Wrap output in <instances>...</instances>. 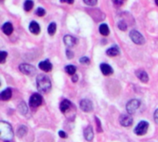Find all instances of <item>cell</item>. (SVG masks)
Returning a JSON list of instances; mask_svg holds the SVG:
<instances>
[{
  "label": "cell",
  "mask_w": 158,
  "mask_h": 142,
  "mask_svg": "<svg viewBox=\"0 0 158 142\" xmlns=\"http://www.w3.org/2000/svg\"><path fill=\"white\" fill-rule=\"evenodd\" d=\"M14 136L11 125L4 121L0 122V138L4 141H10Z\"/></svg>",
  "instance_id": "cell-1"
},
{
  "label": "cell",
  "mask_w": 158,
  "mask_h": 142,
  "mask_svg": "<svg viewBox=\"0 0 158 142\" xmlns=\"http://www.w3.org/2000/svg\"><path fill=\"white\" fill-rule=\"evenodd\" d=\"M36 87L39 92L48 93L51 88V82L45 75H39L36 78Z\"/></svg>",
  "instance_id": "cell-2"
},
{
  "label": "cell",
  "mask_w": 158,
  "mask_h": 142,
  "mask_svg": "<svg viewBox=\"0 0 158 142\" xmlns=\"http://www.w3.org/2000/svg\"><path fill=\"white\" fill-rule=\"evenodd\" d=\"M19 69H20V71L23 74H24L26 75H29V76H32L36 73V69L33 65H30V64H27V63L21 64Z\"/></svg>",
  "instance_id": "cell-3"
},
{
  "label": "cell",
  "mask_w": 158,
  "mask_h": 142,
  "mask_svg": "<svg viewBox=\"0 0 158 142\" xmlns=\"http://www.w3.org/2000/svg\"><path fill=\"white\" fill-rule=\"evenodd\" d=\"M129 36L132 42H134L137 45H143L145 43V39L143 35L136 30H132L129 34Z\"/></svg>",
  "instance_id": "cell-4"
},
{
  "label": "cell",
  "mask_w": 158,
  "mask_h": 142,
  "mask_svg": "<svg viewBox=\"0 0 158 142\" xmlns=\"http://www.w3.org/2000/svg\"><path fill=\"white\" fill-rule=\"evenodd\" d=\"M139 105H140L139 100H138V99H131V100H129L127 102V104L126 106L127 112H128V114H133L139 109Z\"/></svg>",
  "instance_id": "cell-5"
},
{
  "label": "cell",
  "mask_w": 158,
  "mask_h": 142,
  "mask_svg": "<svg viewBox=\"0 0 158 142\" xmlns=\"http://www.w3.org/2000/svg\"><path fill=\"white\" fill-rule=\"evenodd\" d=\"M148 127H149V124L146 122V121H141L138 124V125L135 127V134L138 135V136H143L146 134L147 130H148Z\"/></svg>",
  "instance_id": "cell-6"
},
{
  "label": "cell",
  "mask_w": 158,
  "mask_h": 142,
  "mask_svg": "<svg viewBox=\"0 0 158 142\" xmlns=\"http://www.w3.org/2000/svg\"><path fill=\"white\" fill-rule=\"evenodd\" d=\"M43 102V98L39 94H33L29 99V104L32 108H36L40 106Z\"/></svg>",
  "instance_id": "cell-7"
},
{
  "label": "cell",
  "mask_w": 158,
  "mask_h": 142,
  "mask_svg": "<svg viewBox=\"0 0 158 142\" xmlns=\"http://www.w3.org/2000/svg\"><path fill=\"white\" fill-rule=\"evenodd\" d=\"M80 109L85 112H89L93 110V104L89 99H82L80 101Z\"/></svg>",
  "instance_id": "cell-8"
},
{
  "label": "cell",
  "mask_w": 158,
  "mask_h": 142,
  "mask_svg": "<svg viewBox=\"0 0 158 142\" xmlns=\"http://www.w3.org/2000/svg\"><path fill=\"white\" fill-rule=\"evenodd\" d=\"M119 122H120V124H121L123 126L128 127V126H130V125L133 124V118H132L130 115L123 114V115H121V117H120V119H119Z\"/></svg>",
  "instance_id": "cell-9"
},
{
  "label": "cell",
  "mask_w": 158,
  "mask_h": 142,
  "mask_svg": "<svg viewBox=\"0 0 158 142\" xmlns=\"http://www.w3.org/2000/svg\"><path fill=\"white\" fill-rule=\"evenodd\" d=\"M63 42H64V44L68 47H74L77 44V39L75 37L68 34V35H65L63 37Z\"/></svg>",
  "instance_id": "cell-10"
},
{
  "label": "cell",
  "mask_w": 158,
  "mask_h": 142,
  "mask_svg": "<svg viewBox=\"0 0 158 142\" xmlns=\"http://www.w3.org/2000/svg\"><path fill=\"white\" fill-rule=\"evenodd\" d=\"M101 71H102L103 75H110L114 73L113 68L107 63H102L101 64Z\"/></svg>",
  "instance_id": "cell-11"
},
{
  "label": "cell",
  "mask_w": 158,
  "mask_h": 142,
  "mask_svg": "<svg viewBox=\"0 0 158 142\" xmlns=\"http://www.w3.org/2000/svg\"><path fill=\"white\" fill-rule=\"evenodd\" d=\"M84 136L88 141H91L94 137V133H93V129L92 126L89 125L85 128L84 130Z\"/></svg>",
  "instance_id": "cell-12"
},
{
  "label": "cell",
  "mask_w": 158,
  "mask_h": 142,
  "mask_svg": "<svg viewBox=\"0 0 158 142\" xmlns=\"http://www.w3.org/2000/svg\"><path fill=\"white\" fill-rule=\"evenodd\" d=\"M38 67L43 71V72H50L52 70V65L48 60H43V61L39 62Z\"/></svg>",
  "instance_id": "cell-13"
},
{
  "label": "cell",
  "mask_w": 158,
  "mask_h": 142,
  "mask_svg": "<svg viewBox=\"0 0 158 142\" xmlns=\"http://www.w3.org/2000/svg\"><path fill=\"white\" fill-rule=\"evenodd\" d=\"M72 107V103L70 100H67V99H64L60 102V110L62 113H65L66 112H68L70 110V108Z\"/></svg>",
  "instance_id": "cell-14"
},
{
  "label": "cell",
  "mask_w": 158,
  "mask_h": 142,
  "mask_svg": "<svg viewBox=\"0 0 158 142\" xmlns=\"http://www.w3.org/2000/svg\"><path fill=\"white\" fill-rule=\"evenodd\" d=\"M12 96V91L10 88H7L5 89L4 91L1 92V94H0V99H1V100H9Z\"/></svg>",
  "instance_id": "cell-15"
},
{
  "label": "cell",
  "mask_w": 158,
  "mask_h": 142,
  "mask_svg": "<svg viewBox=\"0 0 158 142\" xmlns=\"http://www.w3.org/2000/svg\"><path fill=\"white\" fill-rule=\"evenodd\" d=\"M29 30L32 34H38L40 33V26L37 22H32L29 25Z\"/></svg>",
  "instance_id": "cell-16"
},
{
  "label": "cell",
  "mask_w": 158,
  "mask_h": 142,
  "mask_svg": "<svg viewBox=\"0 0 158 142\" xmlns=\"http://www.w3.org/2000/svg\"><path fill=\"white\" fill-rule=\"evenodd\" d=\"M137 77L142 82V83H147L149 80V76L145 71H138L137 72Z\"/></svg>",
  "instance_id": "cell-17"
},
{
  "label": "cell",
  "mask_w": 158,
  "mask_h": 142,
  "mask_svg": "<svg viewBox=\"0 0 158 142\" xmlns=\"http://www.w3.org/2000/svg\"><path fill=\"white\" fill-rule=\"evenodd\" d=\"M2 31L5 34L7 35H10L13 32V26L10 22H6L3 26H2Z\"/></svg>",
  "instance_id": "cell-18"
},
{
  "label": "cell",
  "mask_w": 158,
  "mask_h": 142,
  "mask_svg": "<svg viewBox=\"0 0 158 142\" xmlns=\"http://www.w3.org/2000/svg\"><path fill=\"white\" fill-rule=\"evenodd\" d=\"M119 48L116 47V46H114V47H110V48H108L107 49V51H106V54L108 55V56H111V57H114V56H117L118 54H119Z\"/></svg>",
  "instance_id": "cell-19"
},
{
  "label": "cell",
  "mask_w": 158,
  "mask_h": 142,
  "mask_svg": "<svg viewBox=\"0 0 158 142\" xmlns=\"http://www.w3.org/2000/svg\"><path fill=\"white\" fill-rule=\"evenodd\" d=\"M99 30H100L101 34H102V35H104V36H107V35L110 34L109 27H108V25H107V24H105V23L101 24V26H100Z\"/></svg>",
  "instance_id": "cell-20"
},
{
  "label": "cell",
  "mask_w": 158,
  "mask_h": 142,
  "mask_svg": "<svg viewBox=\"0 0 158 142\" xmlns=\"http://www.w3.org/2000/svg\"><path fill=\"white\" fill-rule=\"evenodd\" d=\"M26 133H27V128H26V126H24V125H21V126L19 127V129L17 130V132H16V134H17V136H18L19 137L24 136L26 135Z\"/></svg>",
  "instance_id": "cell-21"
},
{
  "label": "cell",
  "mask_w": 158,
  "mask_h": 142,
  "mask_svg": "<svg viewBox=\"0 0 158 142\" xmlns=\"http://www.w3.org/2000/svg\"><path fill=\"white\" fill-rule=\"evenodd\" d=\"M65 72L68 75H75V72H76V67L73 66V65H67L65 67Z\"/></svg>",
  "instance_id": "cell-22"
},
{
  "label": "cell",
  "mask_w": 158,
  "mask_h": 142,
  "mask_svg": "<svg viewBox=\"0 0 158 142\" xmlns=\"http://www.w3.org/2000/svg\"><path fill=\"white\" fill-rule=\"evenodd\" d=\"M34 7V2L32 0H26L24 2V5H23V8H24V10L25 11H30Z\"/></svg>",
  "instance_id": "cell-23"
},
{
  "label": "cell",
  "mask_w": 158,
  "mask_h": 142,
  "mask_svg": "<svg viewBox=\"0 0 158 142\" xmlns=\"http://www.w3.org/2000/svg\"><path fill=\"white\" fill-rule=\"evenodd\" d=\"M56 29H57V25L55 22H51L49 25H48V32L50 35H53L55 33H56Z\"/></svg>",
  "instance_id": "cell-24"
},
{
  "label": "cell",
  "mask_w": 158,
  "mask_h": 142,
  "mask_svg": "<svg viewBox=\"0 0 158 142\" xmlns=\"http://www.w3.org/2000/svg\"><path fill=\"white\" fill-rule=\"evenodd\" d=\"M18 110H19V112H20L21 114H26V112H27V107H26V105H25V103L23 101L20 103V105L18 107Z\"/></svg>",
  "instance_id": "cell-25"
},
{
  "label": "cell",
  "mask_w": 158,
  "mask_h": 142,
  "mask_svg": "<svg viewBox=\"0 0 158 142\" xmlns=\"http://www.w3.org/2000/svg\"><path fill=\"white\" fill-rule=\"evenodd\" d=\"M117 26H118V28H119L120 30H122V31H126V30L127 29V23H126L124 21H120V22L117 23Z\"/></svg>",
  "instance_id": "cell-26"
},
{
  "label": "cell",
  "mask_w": 158,
  "mask_h": 142,
  "mask_svg": "<svg viewBox=\"0 0 158 142\" xmlns=\"http://www.w3.org/2000/svg\"><path fill=\"white\" fill-rule=\"evenodd\" d=\"M84 3L88 6H90V7H94L97 5L98 3V0H84Z\"/></svg>",
  "instance_id": "cell-27"
},
{
  "label": "cell",
  "mask_w": 158,
  "mask_h": 142,
  "mask_svg": "<svg viewBox=\"0 0 158 142\" xmlns=\"http://www.w3.org/2000/svg\"><path fill=\"white\" fill-rule=\"evenodd\" d=\"M35 14L39 17H43L45 14H46V10L42 8H38L36 10H35Z\"/></svg>",
  "instance_id": "cell-28"
},
{
  "label": "cell",
  "mask_w": 158,
  "mask_h": 142,
  "mask_svg": "<svg viewBox=\"0 0 158 142\" xmlns=\"http://www.w3.org/2000/svg\"><path fill=\"white\" fill-rule=\"evenodd\" d=\"M7 57H8V53L5 52V51H1V59H0V62L4 63L6 59H7Z\"/></svg>",
  "instance_id": "cell-29"
},
{
  "label": "cell",
  "mask_w": 158,
  "mask_h": 142,
  "mask_svg": "<svg viewBox=\"0 0 158 142\" xmlns=\"http://www.w3.org/2000/svg\"><path fill=\"white\" fill-rule=\"evenodd\" d=\"M79 62H81L83 64H89L90 62V60L88 57H82L80 59H79Z\"/></svg>",
  "instance_id": "cell-30"
},
{
  "label": "cell",
  "mask_w": 158,
  "mask_h": 142,
  "mask_svg": "<svg viewBox=\"0 0 158 142\" xmlns=\"http://www.w3.org/2000/svg\"><path fill=\"white\" fill-rule=\"evenodd\" d=\"M95 121H96V123H97V124H98V127H99L98 132L101 133V132L102 131V127H101V122H100V120H99V118H98L97 116H95Z\"/></svg>",
  "instance_id": "cell-31"
},
{
  "label": "cell",
  "mask_w": 158,
  "mask_h": 142,
  "mask_svg": "<svg viewBox=\"0 0 158 142\" xmlns=\"http://www.w3.org/2000/svg\"><path fill=\"white\" fill-rule=\"evenodd\" d=\"M125 1H126V0H113V2H114L115 5H117V6H121V5H123Z\"/></svg>",
  "instance_id": "cell-32"
},
{
  "label": "cell",
  "mask_w": 158,
  "mask_h": 142,
  "mask_svg": "<svg viewBox=\"0 0 158 142\" xmlns=\"http://www.w3.org/2000/svg\"><path fill=\"white\" fill-rule=\"evenodd\" d=\"M66 56H67L68 59H72V58L73 57V53L70 49H67V50H66Z\"/></svg>",
  "instance_id": "cell-33"
},
{
  "label": "cell",
  "mask_w": 158,
  "mask_h": 142,
  "mask_svg": "<svg viewBox=\"0 0 158 142\" xmlns=\"http://www.w3.org/2000/svg\"><path fill=\"white\" fill-rule=\"evenodd\" d=\"M59 136H60V137H62V138H65V137H67V135H66V133H65L64 131H62V130L59 131Z\"/></svg>",
  "instance_id": "cell-34"
},
{
  "label": "cell",
  "mask_w": 158,
  "mask_h": 142,
  "mask_svg": "<svg viewBox=\"0 0 158 142\" xmlns=\"http://www.w3.org/2000/svg\"><path fill=\"white\" fill-rule=\"evenodd\" d=\"M153 118H154V122H155L156 124H158V109L155 111V112H154V114H153Z\"/></svg>",
  "instance_id": "cell-35"
},
{
  "label": "cell",
  "mask_w": 158,
  "mask_h": 142,
  "mask_svg": "<svg viewBox=\"0 0 158 142\" xmlns=\"http://www.w3.org/2000/svg\"><path fill=\"white\" fill-rule=\"evenodd\" d=\"M61 3H67V4H73V0H60Z\"/></svg>",
  "instance_id": "cell-36"
},
{
  "label": "cell",
  "mask_w": 158,
  "mask_h": 142,
  "mask_svg": "<svg viewBox=\"0 0 158 142\" xmlns=\"http://www.w3.org/2000/svg\"><path fill=\"white\" fill-rule=\"evenodd\" d=\"M77 79H78L77 75H74L73 76V78H72V81H73V82H77Z\"/></svg>",
  "instance_id": "cell-37"
},
{
  "label": "cell",
  "mask_w": 158,
  "mask_h": 142,
  "mask_svg": "<svg viewBox=\"0 0 158 142\" xmlns=\"http://www.w3.org/2000/svg\"><path fill=\"white\" fill-rule=\"evenodd\" d=\"M155 4H156V5L158 6V0H155Z\"/></svg>",
  "instance_id": "cell-38"
}]
</instances>
